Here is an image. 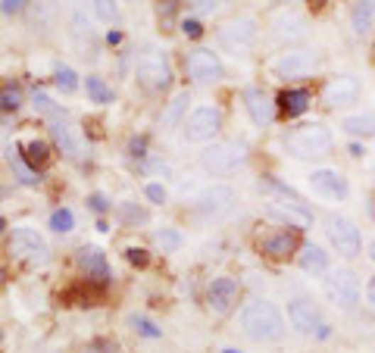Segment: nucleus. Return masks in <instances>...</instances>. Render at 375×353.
Instances as JSON below:
<instances>
[{
  "label": "nucleus",
  "instance_id": "29",
  "mask_svg": "<svg viewBox=\"0 0 375 353\" xmlns=\"http://www.w3.org/2000/svg\"><path fill=\"white\" fill-rule=\"evenodd\" d=\"M175 13H178V0H156V19H160L163 31L175 26Z\"/></svg>",
  "mask_w": 375,
  "mask_h": 353
},
{
  "label": "nucleus",
  "instance_id": "31",
  "mask_svg": "<svg viewBox=\"0 0 375 353\" xmlns=\"http://www.w3.org/2000/svg\"><path fill=\"white\" fill-rule=\"evenodd\" d=\"M72 225H75L72 210H53V213H50V229L53 232L66 234V232H72Z\"/></svg>",
  "mask_w": 375,
  "mask_h": 353
},
{
  "label": "nucleus",
  "instance_id": "25",
  "mask_svg": "<svg viewBox=\"0 0 375 353\" xmlns=\"http://www.w3.org/2000/svg\"><path fill=\"white\" fill-rule=\"evenodd\" d=\"M276 38H281V41H297V38H303V22L297 19L294 13H281L276 19Z\"/></svg>",
  "mask_w": 375,
  "mask_h": 353
},
{
  "label": "nucleus",
  "instance_id": "16",
  "mask_svg": "<svg viewBox=\"0 0 375 353\" xmlns=\"http://www.w3.org/2000/svg\"><path fill=\"white\" fill-rule=\"evenodd\" d=\"M219 41H222V47H229V50H247L256 41V22L254 19L229 22V26L219 28Z\"/></svg>",
  "mask_w": 375,
  "mask_h": 353
},
{
  "label": "nucleus",
  "instance_id": "34",
  "mask_svg": "<svg viewBox=\"0 0 375 353\" xmlns=\"http://www.w3.org/2000/svg\"><path fill=\"white\" fill-rule=\"evenodd\" d=\"M94 13H97V19L104 22H113L116 16H119V6H116V0H91Z\"/></svg>",
  "mask_w": 375,
  "mask_h": 353
},
{
  "label": "nucleus",
  "instance_id": "4",
  "mask_svg": "<svg viewBox=\"0 0 375 353\" xmlns=\"http://www.w3.org/2000/svg\"><path fill=\"white\" fill-rule=\"evenodd\" d=\"M244 160H247L244 141H219V144L207 147V151L200 153V166L207 172H213V175H225V172L241 166Z\"/></svg>",
  "mask_w": 375,
  "mask_h": 353
},
{
  "label": "nucleus",
  "instance_id": "13",
  "mask_svg": "<svg viewBox=\"0 0 375 353\" xmlns=\"http://www.w3.org/2000/svg\"><path fill=\"white\" fill-rule=\"evenodd\" d=\"M319 66V57L312 50H288L276 60V75L278 78H303Z\"/></svg>",
  "mask_w": 375,
  "mask_h": 353
},
{
  "label": "nucleus",
  "instance_id": "43",
  "mask_svg": "<svg viewBox=\"0 0 375 353\" xmlns=\"http://www.w3.org/2000/svg\"><path fill=\"white\" fill-rule=\"evenodd\" d=\"M194 4V10H200V13H213L216 10V0H191Z\"/></svg>",
  "mask_w": 375,
  "mask_h": 353
},
{
  "label": "nucleus",
  "instance_id": "36",
  "mask_svg": "<svg viewBox=\"0 0 375 353\" xmlns=\"http://www.w3.org/2000/svg\"><path fill=\"white\" fill-rule=\"evenodd\" d=\"M125 260H129L131 266H138V269H144V266L151 263V254H147L144 247H129L125 250Z\"/></svg>",
  "mask_w": 375,
  "mask_h": 353
},
{
  "label": "nucleus",
  "instance_id": "19",
  "mask_svg": "<svg viewBox=\"0 0 375 353\" xmlns=\"http://www.w3.org/2000/svg\"><path fill=\"white\" fill-rule=\"evenodd\" d=\"M244 107L250 113V119H254L256 125H272V119H276V104L269 100V94H266L263 88H247L244 91Z\"/></svg>",
  "mask_w": 375,
  "mask_h": 353
},
{
  "label": "nucleus",
  "instance_id": "42",
  "mask_svg": "<svg viewBox=\"0 0 375 353\" xmlns=\"http://www.w3.org/2000/svg\"><path fill=\"white\" fill-rule=\"evenodd\" d=\"M91 210H94V213H107V210H109V203H107V197H104V194H91Z\"/></svg>",
  "mask_w": 375,
  "mask_h": 353
},
{
  "label": "nucleus",
  "instance_id": "3",
  "mask_svg": "<svg viewBox=\"0 0 375 353\" xmlns=\"http://www.w3.org/2000/svg\"><path fill=\"white\" fill-rule=\"evenodd\" d=\"M138 82L147 91H166L172 85V66L166 53L156 50V47H147L138 57Z\"/></svg>",
  "mask_w": 375,
  "mask_h": 353
},
{
  "label": "nucleus",
  "instance_id": "49",
  "mask_svg": "<svg viewBox=\"0 0 375 353\" xmlns=\"http://www.w3.org/2000/svg\"><path fill=\"white\" fill-rule=\"evenodd\" d=\"M322 4H325V0H310V6H312V10H319Z\"/></svg>",
  "mask_w": 375,
  "mask_h": 353
},
{
  "label": "nucleus",
  "instance_id": "24",
  "mask_svg": "<svg viewBox=\"0 0 375 353\" xmlns=\"http://www.w3.org/2000/svg\"><path fill=\"white\" fill-rule=\"evenodd\" d=\"M350 22H354V31H357V35H366V31L375 26V0H357Z\"/></svg>",
  "mask_w": 375,
  "mask_h": 353
},
{
  "label": "nucleus",
  "instance_id": "39",
  "mask_svg": "<svg viewBox=\"0 0 375 353\" xmlns=\"http://www.w3.org/2000/svg\"><path fill=\"white\" fill-rule=\"evenodd\" d=\"M182 35H185V38H200V35H203V26H200L197 19H185V22H182Z\"/></svg>",
  "mask_w": 375,
  "mask_h": 353
},
{
  "label": "nucleus",
  "instance_id": "7",
  "mask_svg": "<svg viewBox=\"0 0 375 353\" xmlns=\"http://www.w3.org/2000/svg\"><path fill=\"white\" fill-rule=\"evenodd\" d=\"M222 129V113L216 107H197L191 116L185 119V138L191 144H207L213 141Z\"/></svg>",
  "mask_w": 375,
  "mask_h": 353
},
{
  "label": "nucleus",
  "instance_id": "35",
  "mask_svg": "<svg viewBox=\"0 0 375 353\" xmlns=\"http://www.w3.org/2000/svg\"><path fill=\"white\" fill-rule=\"evenodd\" d=\"M156 244H160L163 250H178L182 247V234H178L175 229H163V232H156Z\"/></svg>",
  "mask_w": 375,
  "mask_h": 353
},
{
  "label": "nucleus",
  "instance_id": "54",
  "mask_svg": "<svg viewBox=\"0 0 375 353\" xmlns=\"http://www.w3.org/2000/svg\"><path fill=\"white\" fill-rule=\"evenodd\" d=\"M372 281H375V278H372Z\"/></svg>",
  "mask_w": 375,
  "mask_h": 353
},
{
  "label": "nucleus",
  "instance_id": "20",
  "mask_svg": "<svg viewBox=\"0 0 375 353\" xmlns=\"http://www.w3.org/2000/svg\"><path fill=\"white\" fill-rule=\"evenodd\" d=\"M312 104V94L307 88H285L278 94V100H276V107H278V113L285 116V119H294V116H303L310 109Z\"/></svg>",
  "mask_w": 375,
  "mask_h": 353
},
{
  "label": "nucleus",
  "instance_id": "2",
  "mask_svg": "<svg viewBox=\"0 0 375 353\" xmlns=\"http://www.w3.org/2000/svg\"><path fill=\"white\" fill-rule=\"evenodd\" d=\"M285 147L294 160H316V156L332 153L335 147V135L325 125H300L291 135L285 138Z\"/></svg>",
  "mask_w": 375,
  "mask_h": 353
},
{
  "label": "nucleus",
  "instance_id": "32",
  "mask_svg": "<svg viewBox=\"0 0 375 353\" xmlns=\"http://www.w3.org/2000/svg\"><path fill=\"white\" fill-rule=\"evenodd\" d=\"M0 107L6 109V113H13V109L22 107V91L16 88V85H6L4 91H0Z\"/></svg>",
  "mask_w": 375,
  "mask_h": 353
},
{
  "label": "nucleus",
  "instance_id": "9",
  "mask_svg": "<svg viewBox=\"0 0 375 353\" xmlns=\"http://www.w3.org/2000/svg\"><path fill=\"white\" fill-rule=\"evenodd\" d=\"M10 254H16L19 260L28 263H44L47 260V241L38 234L35 229H13L10 234Z\"/></svg>",
  "mask_w": 375,
  "mask_h": 353
},
{
  "label": "nucleus",
  "instance_id": "5",
  "mask_svg": "<svg viewBox=\"0 0 375 353\" xmlns=\"http://www.w3.org/2000/svg\"><path fill=\"white\" fill-rule=\"evenodd\" d=\"M325 232H328V241H332V247L338 250L341 256H347V260H354L359 256V250H363V234L354 222H350L347 216H338V213H328L325 216Z\"/></svg>",
  "mask_w": 375,
  "mask_h": 353
},
{
  "label": "nucleus",
  "instance_id": "21",
  "mask_svg": "<svg viewBox=\"0 0 375 353\" xmlns=\"http://www.w3.org/2000/svg\"><path fill=\"white\" fill-rule=\"evenodd\" d=\"M341 129L354 138H372L375 135V109H363V113H350L341 119Z\"/></svg>",
  "mask_w": 375,
  "mask_h": 353
},
{
  "label": "nucleus",
  "instance_id": "41",
  "mask_svg": "<svg viewBox=\"0 0 375 353\" xmlns=\"http://www.w3.org/2000/svg\"><path fill=\"white\" fill-rule=\"evenodd\" d=\"M144 194H147V197H151L153 203H166V188H163V185H147Z\"/></svg>",
  "mask_w": 375,
  "mask_h": 353
},
{
  "label": "nucleus",
  "instance_id": "22",
  "mask_svg": "<svg viewBox=\"0 0 375 353\" xmlns=\"http://www.w3.org/2000/svg\"><path fill=\"white\" fill-rule=\"evenodd\" d=\"M50 138H53V144H57L66 156H72V160H78V156H82V141L75 138L72 125H66V122H53V125H50Z\"/></svg>",
  "mask_w": 375,
  "mask_h": 353
},
{
  "label": "nucleus",
  "instance_id": "23",
  "mask_svg": "<svg viewBox=\"0 0 375 353\" xmlns=\"http://www.w3.org/2000/svg\"><path fill=\"white\" fill-rule=\"evenodd\" d=\"M300 269L303 272H312V276H322V272H328V254L319 244H307L300 247Z\"/></svg>",
  "mask_w": 375,
  "mask_h": 353
},
{
  "label": "nucleus",
  "instance_id": "1",
  "mask_svg": "<svg viewBox=\"0 0 375 353\" xmlns=\"http://www.w3.org/2000/svg\"><path fill=\"white\" fill-rule=\"evenodd\" d=\"M238 325L247 338L254 341H281L285 338V316L276 303L269 300H250L238 316Z\"/></svg>",
  "mask_w": 375,
  "mask_h": 353
},
{
  "label": "nucleus",
  "instance_id": "50",
  "mask_svg": "<svg viewBox=\"0 0 375 353\" xmlns=\"http://www.w3.org/2000/svg\"><path fill=\"white\" fill-rule=\"evenodd\" d=\"M6 281V269H4V263H0V285Z\"/></svg>",
  "mask_w": 375,
  "mask_h": 353
},
{
  "label": "nucleus",
  "instance_id": "40",
  "mask_svg": "<svg viewBox=\"0 0 375 353\" xmlns=\"http://www.w3.org/2000/svg\"><path fill=\"white\" fill-rule=\"evenodd\" d=\"M26 10V0H0V13L13 16V13H22Z\"/></svg>",
  "mask_w": 375,
  "mask_h": 353
},
{
  "label": "nucleus",
  "instance_id": "15",
  "mask_svg": "<svg viewBox=\"0 0 375 353\" xmlns=\"http://www.w3.org/2000/svg\"><path fill=\"white\" fill-rule=\"evenodd\" d=\"M260 250L269 260H288V256H294L297 250H300V234L297 229H281V232H272L263 238Z\"/></svg>",
  "mask_w": 375,
  "mask_h": 353
},
{
  "label": "nucleus",
  "instance_id": "11",
  "mask_svg": "<svg viewBox=\"0 0 375 353\" xmlns=\"http://www.w3.org/2000/svg\"><path fill=\"white\" fill-rule=\"evenodd\" d=\"M238 294H241L238 281L229 278V276H219V278L210 281V288H207V303L213 313L225 316V313H232V307L238 303Z\"/></svg>",
  "mask_w": 375,
  "mask_h": 353
},
{
  "label": "nucleus",
  "instance_id": "26",
  "mask_svg": "<svg viewBox=\"0 0 375 353\" xmlns=\"http://www.w3.org/2000/svg\"><path fill=\"white\" fill-rule=\"evenodd\" d=\"M188 104H191V94H188V91H178L175 97L169 100L166 113H163V125H166V129H175V125L182 122V116H185Z\"/></svg>",
  "mask_w": 375,
  "mask_h": 353
},
{
  "label": "nucleus",
  "instance_id": "44",
  "mask_svg": "<svg viewBox=\"0 0 375 353\" xmlns=\"http://www.w3.org/2000/svg\"><path fill=\"white\" fill-rule=\"evenodd\" d=\"M144 147H147V138H135L131 141V156H144Z\"/></svg>",
  "mask_w": 375,
  "mask_h": 353
},
{
  "label": "nucleus",
  "instance_id": "8",
  "mask_svg": "<svg viewBox=\"0 0 375 353\" xmlns=\"http://www.w3.org/2000/svg\"><path fill=\"white\" fill-rule=\"evenodd\" d=\"M185 69H188V78L197 85H210V82H219L225 75V66L219 60V53L207 50V47H197L185 57Z\"/></svg>",
  "mask_w": 375,
  "mask_h": 353
},
{
  "label": "nucleus",
  "instance_id": "46",
  "mask_svg": "<svg viewBox=\"0 0 375 353\" xmlns=\"http://www.w3.org/2000/svg\"><path fill=\"white\" fill-rule=\"evenodd\" d=\"M363 153H366L363 144H350V156H363Z\"/></svg>",
  "mask_w": 375,
  "mask_h": 353
},
{
  "label": "nucleus",
  "instance_id": "6",
  "mask_svg": "<svg viewBox=\"0 0 375 353\" xmlns=\"http://www.w3.org/2000/svg\"><path fill=\"white\" fill-rule=\"evenodd\" d=\"M322 291L328 297V303H335L338 310H354L359 303V281L350 269H335L328 272Z\"/></svg>",
  "mask_w": 375,
  "mask_h": 353
},
{
  "label": "nucleus",
  "instance_id": "17",
  "mask_svg": "<svg viewBox=\"0 0 375 353\" xmlns=\"http://www.w3.org/2000/svg\"><path fill=\"white\" fill-rule=\"evenodd\" d=\"M288 322H291L300 335H312V332L322 328L319 310L312 307L310 300H291V303H288Z\"/></svg>",
  "mask_w": 375,
  "mask_h": 353
},
{
  "label": "nucleus",
  "instance_id": "30",
  "mask_svg": "<svg viewBox=\"0 0 375 353\" xmlns=\"http://www.w3.org/2000/svg\"><path fill=\"white\" fill-rule=\"evenodd\" d=\"M85 91H88V97L94 100V104H107L109 97H113V91L104 85V78L97 75H88V82H85Z\"/></svg>",
  "mask_w": 375,
  "mask_h": 353
},
{
  "label": "nucleus",
  "instance_id": "37",
  "mask_svg": "<svg viewBox=\"0 0 375 353\" xmlns=\"http://www.w3.org/2000/svg\"><path fill=\"white\" fill-rule=\"evenodd\" d=\"M131 325H135V328H138V335H144V338H160V335H163L153 322H147V319H141V316L131 319Z\"/></svg>",
  "mask_w": 375,
  "mask_h": 353
},
{
  "label": "nucleus",
  "instance_id": "52",
  "mask_svg": "<svg viewBox=\"0 0 375 353\" xmlns=\"http://www.w3.org/2000/svg\"><path fill=\"white\" fill-rule=\"evenodd\" d=\"M222 353H241V350H234V347H225Z\"/></svg>",
  "mask_w": 375,
  "mask_h": 353
},
{
  "label": "nucleus",
  "instance_id": "18",
  "mask_svg": "<svg viewBox=\"0 0 375 353\" xmlns=\"http://www.w3.org/2000/svg\"><path fill=\"white\" fill-rule=\"evenodd\" d=\"M78 266H82V272L88 276V281H94V285H109V266H107L104 250L82 247L78 250Z\"/></svg>",
  "mask_w": 375,
  "mask_h": 353
},
{
  "label": "nucleus",
  "instance_id": "33",
  "mask_svg": "<svg viewBox=\"0 0 375 353\" xmlns=\"http://www.w3.org/2000/svg\"><path fill=\"white\" fill-rule=\"evenodd\" d=\"M53 82H57V88L66 91V94H72V91L78 88V75H75L69 66H60V69H57V78H53Z\"/></svg>",
  "mask_w": 375,
  "mask_h": 353
},
{
  "label": "nucleus",
  "instance_id": "10",
  "mask_svg": "<svg viewBox=\"0 0 375 353\" xmlns=\"http://www.w3.org/2000/svg\"><path fill=\"white\" fill-rule=\"evenodd\" d=\"M310 188H312V194H319V197H325V200H344L350 194L347 178H344L338 169H312Z\"/></svg>",
  "mask_w": 375,
  "mask_h": 353
},
{
  "label": "nucleus",
  "instance_id": "28",
  "mask_svg": "<svg viewBox=\"0 0 375 353\" xmlns=\"http://www.w3.org/2000/svg\"><path fill=\"white\" fill-rule=\"evenodd\" d=\"M22 156H26V163L28 166H47V160H50V147L44 144V141H28L26 147H19Z\"/></svg>",
  "mask_w": 375,
  "mask_h": 353
},
{
  "label": "nucleus",
  "instance_id": "14",
  "mask_svg": "<svg viewBox=\"0 0 375 353\" xmlns=\"http://www.w3.org/2000/svg\"><path fill=\"white\" fill-rule=\"evenodd\" d=\"M234 203V191L229 185H210L197 194V213L200 216H222Z\"/></svg>",
  "mask_w": 375,
  "mask_h": 353
},
{
  "label": "nucleus",
  "instance_id": "51",
  "mask_svg": "<svg viewBox=\"0 0 375 353\" xmlns=\"http://www.w3.org/2000/svg\"><path fill=\"white\" fill-rule=\"evenodd\" d=\"M369 213L375 216V197H372V203H369Z\"/></svg>",
  "mask_w": 375,
  "mask_h": 353
},
{
  "label": "nucleus",
  "instance_id": "48",
  "mask_svg": "<svg viewBox=\"0 0 375 353\" xmlns=\"http://www.w3.org/2000/svg\"><path fill=\"white\" fill-rule=\"evenodd\" d=\"M369 260L375 263V238H372V244H369Z\"/></svg>",
  "mask_w": 375,
  "mask_h": 353
},
{
  "label": "nucleus",
  "instance_id": "45",
  "mask_svg": "<svg viewBox=\"0 0 375 353\" xmlns=\"http://www.w3.org/2000/svg\"><path fill=\"white\" fill-rule=\"evenodd\" d=\"M366 300H369L372 307H375V281H369V285H366Z\"/></svg>",
  "mask_w": 375,
  "mask_h": 353
},
{
  "label": "nucleus",
  "instance_id": "38",
  "mask_svg": "<svg viewBox=\"0 0 375 353\" xmlns=\"http://www.w3.org/2000/svg\"><path fill=\"white\" fill-rule=\"evenodd\" d=\"M35 107L41 109V113H47V116H53V113H57V107H53V100L47 97V94H41V91H35Z\"/></svg>",
  "mask_w": 375,
  "mask_h": 353
},
{
  "label": "nucleus",
  "instance_id": "27",
  "mask_svg": "<svg viewBox=\"0 0 375 353\" xmlns=\"http://www.w3.org/2000/svg\"><path fill=\"white\" fill-rule=\"evenodd\" d=\"M10 163H13V169H16V175H19L22 185H38V182H41V178H38V169L28 166L19 147H10Z\"/></svg>",
  "mask_w": 375,
  "mask_h": 353
},
{
  "label": "nucleus",
  "instance_id": "12",
  "mask_svg": "<svg viewBox=\"0 0 375 353\" xmlns=\"http://www.w3.org/2000/svg\"><path fill=\"white\" fill-rule=\"evenodd\" d=\"M322 100L325 107L338 109V107H350L359 100V78L357 75H338L322 88Z\"/></svg>",
  "mask_w": 375,
  "mask_h": 353
},
{
  "label": "nucleus",
  "instance_id": "47",
  "mask_svg": "<svg viewBox=\"0 0 375 353\" xmlns=\"http://www.w3.org/2000/svg\"><path fill=\"white\" fill-rule=\"evenodd\" d=\"M107 41H109V44H119V41H122V35H119V31H109Z\"/></svg>",
  "mask_w": 375,
  "mask_h": 353
},
{
  "label": "nucleus",
  "instance_id": "53",
  "mask_svg": "<svg viewBox=\"0 0 375 353\" xmlns=\"http://www.w3.org/2000/svg\"><path fill=\"white\" fill-rule=\"evenodd\" d=\"M4 225H6V222H4V219H0V232H4Z\"/></svg>",
  "mask_w": 375,
  "mask_h": 353
}]
</instances>
